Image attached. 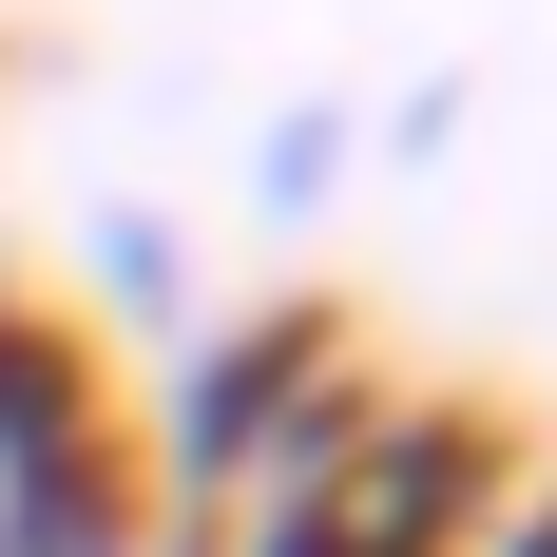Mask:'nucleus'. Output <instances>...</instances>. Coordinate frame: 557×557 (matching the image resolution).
<instances>
[{
    "mask_svg": "<svg viewBox=\"0 0 557 557\" xmlns=\"http://www.w3.org/2000/svg\"><path fill=\"white\" fill-rule=\"evenodd\" d=\"M385 385L366 327H346L327 288H250V308H193V327L115 385V443H135V500L154 539H212L288 481V461H327V423Z\"/></svg>",
    "mask_w": 557,
    "mask_h": 557,
    "instance_id": "f257e3e1",
    "label": "nucleus"
},
{
    "mask_svg": "<svg viewBox=\"0 0 557 557\" xmlns=\"http://www.w3.org/2000/svg\"><path fill=\"white\" fill-rule=\"evenodd\" d=\"M193 308H212V270H193V231L154 212V193H97V212H77V250H58V327L97 346H135V366H154L173 327H193Z\"/></svg>",
    "mask_w": 557,
    "mask_h": 557,
    "instance_id": "f03ea898",
    "label": "nucleus"
},
{
    "mask_svg": "<svg viewBox=\"0 0 557 557\" xmlns=\"http://www.w3.org/2000/svg\"><path fill=\"white\" fill-rule=\"evenodd\" d=\"M346 173H366V115L346 97H270L250 115V231H327Z\"/></svg>",
    "mask_w": 557,
    "mask_h": 557,
    "instance_id": "7ed1b4c3",
    "label": "nucleus"
},
{
    "mask_svg": "<svg viewBox=\"0 0 557 557\" xmlns=\"http://www.w3.org/2000/svg\"><path fill=\"white\" fill-rule=\"evenodd\" d=\"M461 557H557V461H539V443H519V481H500V500L461 519Z\"/></svg>",
    "mask_w": 557,
    "mask_h": 557,
    "instance_id": "20e7f679",
    "label": "nucleus"
}]
</instances>
